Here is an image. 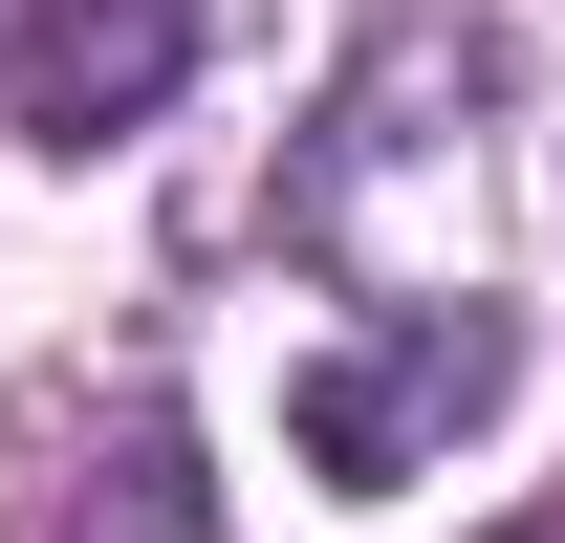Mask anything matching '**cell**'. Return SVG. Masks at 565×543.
Returning a JSON list of instances; mask_svg holds the SVG:
<instances>
[{
    "label": "cell",
    "instance_id": "2",
    "mask_svg": "<svg viewBox=\"0 0 565 543\" xmlns=\"http://www.w3.org/2000/svg\"><path fill=\"white\" fill-rule=\"evenodd\" d=\"M500 392V327H414V348H349V370H305V457L327 478H414L457 413Z\"/></svg>",
    "mask_w": 565,
    "mask_h": 543
},
{
    "label": "cell",
    "instance_id": "1",
    "mask_svg": "<svg viewBox=\"0 0 565 543\" xmlns=\"http://www.w3.org/2000/svg\"><path fill=\"white\" fill-rule=\"evenodd\" d=\"M174 66H196V0H22L0 22V87L44 152H109L131 109H174Z\"/></svg>",
    "mask_w": 565,
    "mask_h": 543
}]
</instances>
